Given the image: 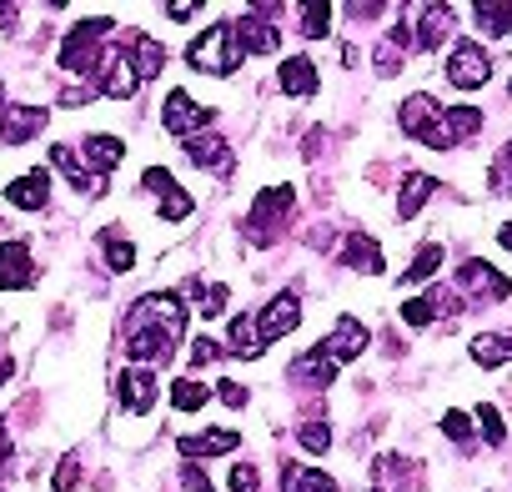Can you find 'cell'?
I'll use <instances>...</instances> for the list:
<instances>
[{"label":"cell","instance_id":"obj_39","mask_svg":"<svg viewBox=\"0 0 512 492\" xmlns=\"http://www.w3.org/2000/svg\"><path fill=\"white\" fill-rule=\"evenodd\" d=\"M191 292L201 297V317H221L226 312V302H231V292L216 282V287H201V282H191Z\"/></svg>","mask_w":512,"mask_h":492},{"label":"cell","instance_id":"obj_30","mask_svg":"<svg viewBox=\"0 0 512 492\" xmlns=\"http://www.w3.org/2000/svg\"><path fill=\"white\" fill-rule=\"evenodd\" d=\"M121 156H126V146H121L116 136H91V141H86V151H81V161H86L96 176H106L111 166H121Z\"/></svg>","mask_w":512,"mask_h":492},{"label":"cell","instance_id":"obj_26","mask_svg":"<svg viewBox=\"0 0 512 492\" xmlns=\"http://www.w3.org/2000/svg\"><path fill=\"white\" fill-rule=\"evenodd\" d=\"M292 382H312V387L322 392V387H332V382H337V362H332V357H322V352L312 347V352H302V357L292 362Z\"/></svg>","mask_w":512,"mask_h":492},{"label":"cell","instance_id":"obj_38","mask_svg":"<svg viewBox=\"0 0 512 492\" xmlns=\"http://www.w3.org/2000/svg\"><path fill=\"white\" fill-rule=\"evenodd\" d=\"M372 477H377V487H382V482H407V477H412V462L397 457V452H387V457L372 462Z\"/></svg>","mask_w":512,"mask_h":492},{"label":"cell","instance_id":"obj_7","mask_svg":"<svg viewBox=\"0 0 512 492\" xmlns=\"http://www.w3.org/2000/svg\"><path fill=\"white\" fill-rule=\"evenodd\" d=\"M457 292L472 297V302H502V297L512 292V282H507L492 262H477V257H472V262L457 267Z\"/></svg>","mask_w":512,"mask_h":492},{"label":"cell","instance_id":"obj_8","mask_svg":"<svg viewBox=\"0 0 512 492\" xmlns=\"http://www.w3.org/2000/svg\"><path fill=\"white\" fill-rule=\"evenodd\" d=\"M367 347H372V332H367L357 317H347V312L337 317V327L327 332V342H317V352H322V357H332L337 367H342V362H357Z\"/></svg>","mask_w":512,"mask_h":492},{"label":"cell","instance_id":"obj_34","mask_svg":"<svg viewBox=\"0 0 512 492\" xmlns=\"http://www.w3.org/2000/svg\"><path fill=\"white\" fill-rule=\"evenodd\" d=\"M437 267H442V241H427L422 252L412 257V267L402 272V282H407V287H417V282H432V277H437Z\"/></svg>","mask_w":512,"mask_h":492},{"label":"cell","instance_id":"obj_28","mask_svg":"<svg viewBox=\"0 0 512 492\" xmlns=\"http://www.w3.org/2000/svg\"><path fill=\"white\" fill-rule=\"evenodd\" d=\"M437 116H442V106H437L432 96H422V91L407 96V101H402V136H422Z\"/></svg>","mask_w":512,"mask_h":492},{"label":"cell","instance_id":"obj_31","mask_svg":"<svg viewBox=\"0 0 512 492\" xmlns=\"http://www.w3.org/2000/svg\"><path fill=\"white\" fill-rule=\"evenodd\" d=\"M472 362H477V367H502V362H512V337H502V332H477V337H472Z\"/></svg>","mask_w":512,"mask_h":492},{"label":"cell","instance_id":"obj_27","mask_svg":"<svg viewBox=\"0 0 512 492\" xmlns=\"http://www.w3.org/2000/svg\"><path fill=\"white\" fill-rule=\"evenodd\" d=\"M126 61L136 66V76H141V81H151V76H161V66H166V46H161L156 36H146V31H141V36L131 41V56H126Z\"/></svg>","mask_w":512,"mask_h":492},{"label":"cell","instance_id":"obj_53","mask_svg":"<svg viewBox=\"0 0 512 492\" xmlns=\"http://www.w3.org/2000/svg\"><path fill=\"white\" fill-rule=\"evenodd\" d=\"M166 16H171V21H191V16H196V6H191V0H171Z\"/></svg>","mask_w":512,"mask_h":492},{"label":"cell","instance_id":"obj_22","mask_svg":"<svg viewBox=\"0 0 512 492\" xmlns=\"http://www.w3.org/2000/svg\"><path fill=\"white\" fill-rule=\"evenodd\" d=\"M236 31V41H241V51L251 56H272L277 46H282V36H277V26H267L262 16H241V26H231Z\"/></svg>","mask_w":512,"mask_h":492},{"label":"cell","instance_id":"obj_19","mask_svg":"<svg viewBox=\"0 0 512 492\" xmlns=\"http://www.w3.org/2000/svg\"><path fill=\"white\" fill-rule=\"evenodd\" d=\"M437 312H457V292H447V287H432L427 297H412V302H402V322H407V327H427V322H437Z\"/></svg>","mask_w":512,"mask_h":492},{"label":"cell","instance_id":"obj_16","mask_svg":"<svg viewBox=\"0 0 512 492\" xmlns=\"http://www.w3.org/2000/svg\"><path fill=\"white\" fill-rule=\"evenodd\" d=\"M171 352H176V342H171L166 332H151V327L126 332V357L141 362V367H151V362H171Z\"/></svg>","mask_w":512,"mask_h":492},{"label":"cell","instance_id":"obj_18","mask_svg":"<svg viewBox=\"0 0 512 492\" xmlns=\"http://www.w3.org/2000/svg\"><path fill=\"white\" fill-rule=\"evenodd\" d=\"M6 201L21 206V211H41L51 201V171H26L6 186Z\"/></svg>","mask_w":512,"mask_h":492},{"label":"cell","instance_id":"obj_10","mask_svg":"<svg viewBox=\"0 0 512 492\" xmlns=\"http://www.w3.org/2000/svg\"><path fill=\"white\" fill-rule=\"evenodd\" d=\"M297 322H302V302H297V292H277V297L267 302V312L256 317V342L272 347L277 337L297 332Z\"/></svg>","mask_w":512,"mask_h":492},{"label":"cell","instance_id":"obj_54","mask_svg":"<svg viewBox=\"0 0 512 492\" xmlns=\"http://www.w3.org/2000/svg\"><path fill=\"white\" fill-rule=\"evenodd\" d=\"M11 462V437H6V422H0V467Z\"/></svg>","mask_w":512,"mask_h":492},{"label":"cell","instance_id":"obj_55","mask_svg":"<svg viewBox=\"0 0 512 492\" xmlns=\"http://www.w3.org/2000/svg\"><path fill=\"white\" fill-rule=\"evenodd\" d=\"M497 241H502V246H507V252H512V221H507V226L497 231Z\"/></svg>","mask_w":512,"mask_h":492},{"label":"cell","instance_id":"obj_25","mask_svg":"<svg viewBox=\"0 0 512 492\" xmlns=\"http://www.w3.org/2000/svg\"><path fill=\"white\" fill-rule=\"evenodd\" d=\"M136 86H141L136 66H131L126 56H111V61H106V76H101V91H106L111 101H131V96H136Z\"/></svg>","mask_w":512,"mask_h":492},{"label":"cell","instance_id":"obj_21","mask_svg":"<svg viewBox=\"0 0 512 492\" xmlns=\"http://www.w3.org/2000/svg\"><path fill=\"white\" fill-rule=\"evenodd\" d=\"M277 86H282L287 96H317V86H322V71H317L307 56H292V61H282V71H277Z\"/></svg>","mask_w":512,"mask_h":492},{"label":"cell","instance_id":"obj_1","mask_svg":"<svg viewBox=\"0 0 512 492\" xmlns=\"http://www.w3.org/2000/svg\"><path fill=\"white\" fill-rule=\"evenodd\" d=\"M111 31H116L111 21H81V26L61 41V71H71V76H96V71L111 61V51H101Z\"/></svg>","mask_w":512,"mask_h":492},{"label":"cell","instance_id":"obj_9","mask_svg":"<svg viewBox=\"0 0 512 492\" xmlns=\"http://www.w3.org/2000/svg\"><path fill=\"white\" fill-rule=\"evenodd\" d=\"M407 31H412V46L417 51H437L442 41H447V31H452V6H407Z\"/></svg>","mask_w":512,"mask_h":492},{"label":"cell","instance_id":"obj_20","mask_svg":"<svg viewBox=\"0 0 512 492\" xmlns=\"http://www.w3.org/2000/svg\"><path fill=\"white\" fill-rule=\"evenodd\" d=\"M51 161L71 176V186H76V191H86V196H101V191H106V176H96V171L76 156V146H51Z\"/></svg>","mask_w":512,"mask_h":492},{"label":"cell","instance_id":"obj_46","mask_svg":"<svg viewBox=\"0 0 512 492\" xmlns=\"http://www.w3.org/2000/svg\"><path fill=\"white\" fill-rule=\"evenodd\" d=\"M146 191H156V196H166V191H176V176L166 171V166H146Z\"/></svg>","mask_w":512,"mask_h":492},{"label":"cell","instance_id":"obj_44","mask_svg":"<svg viewBox=\"0 0 512 492\" xmlns=\"http://www.w3.org/2000/svg\"><path fill=\"white\" fill-rule=\"evenodd\" d=\"M477 427H482V437H487L492 447H502V442H507V432H502V417H497V407H487V402L477 407Z\"/></svg>","mask_w":512,"mask_h":492},{"label":"cell","instance_id":"obj_12","mask_svg":"<svg viewBox=\"0 0 512 492\" xmlns=\"http://www.w3.org/2000/svg\"><path fill=\"white\" fill-rule=\"evenodd\" d=\"M161 126H166L171 136H181V141H186V136H196L201 126H211V111H206V106H196L186 91H171V96H166V111H161Z\"/></svg>","mask_w":512,"mask_h":492},{"label":"cell","instance_id":"obj_14","mask_svg":"<svg viewBox=\"0 0 512 492\" xmlns=\"http://www.w3.org/2000/svg\"><path fill=\"white\" fill-rule=\"evenodd\" d=\"M46 111H36V106H6L0 111V146H26L31 136H41L46 131Z\"/></svg>","mask_w":512,"mask_h":492},{"label":"cell","instance_id":"obj_43","mask_svg":"<svg viewBox=\"0 0 512 492\" xmlns=\"http://www.w3.org/2000/svg\"><path fill=\"white\" fill-rule=\"evenodd\" d=\"M76 482H81V452H66L61 457V467H56V492H76Z\"/></svg>","mask_w":512,"mask_h":492},{"label":"cell","instance_id":"obj_15","mask_svg":"<svg viewBox=\"0 0 512 492\" xmlns=\"http://www.w3.org/2000/svg\"><path fill=\"white\" fill-rule=\"evenodd\" d=\"M186 161L191 166H201V171H216V176H226L231 171V146L221 141V136H186Z\"/></svg>","mask_w":512,"mask_h":492},{"label":"cell","instance_id":"obj_35","mask_svg":"<svg viewBox=\"0 0 512 492\" xmlns=\"http://www.w3.org/2000/svg\"><path fill=\"white\" fill-rule=\"evenodd\" d=\"M472 16H477V26H482L487 36H512V0H507V6H497V0H482V6H472Z\"/></svg>","mask_w":512,"mask_h":492},{"label":"cell","instance_id":"obj_13","mask_svg":"<svg viewBox=\"0 0 512 492\" xmlns=\"http://www.w3.org/2000/svg\"><path fill=\"white\" fill-rule=\"evenodd\" d=\"M116 397H121V407L126 412H151L156 407V372L151 367H126L121 377H116Z\"/></svg>","mask_w":512,"mask_h":492},{"label":"cell","instance_id":"obj_3","mask_svg":"<svg viewBox=\"0 0 512 492\" xmlns=\"http://www.w3.org/2000/svg\"><path fill=\"white\" fill-rule=\"evenodd\" d=\"M292 206H297V191L292 186H267L262 196L251 201V211H246V241L267 246L282 231V221L292 216Z\"/></svg>","mask_w":512,"mask_h":492},{"label":"cell","instance_id":"obj_52","mask_svg":"<svg viewBox=\"0 0 512 492\" xmlns=\"http://www.w3.org/2000/svg\"><path fill=\"white\" fill-rule=\"evenodd\" d=\"M61 101H66V106H86V101H91V86H66Z\"/></svg>","mask_w":512,"mask_h":492},{"label":"cell","instance_id":"obj_57","mask_svg":"<svg viewBox=\"0 0 512 492\" xmlns=\"http://www.w3.org/2000/svg\"><path fill=\"white\" fill-rule=\"evenodd\" d=\"M372 492H387V487H372Z\"/></svg>","mask_w":512,"mask_h":492},{"label":"cell","instance_id":"obj_36","mask_svg":"<svg viewBox=\"0 0 512 492\" xmlns=\"http://www.w3.org/2000/svg\"><path fill=\"white\" fill-rule=\"evenodd\" d=\"M297 16H302V36L307 41H322L327 26H332V6H327V0H307V6H297Z\"/></svg>","mask_w":512,"mask_h":492},{"label":"cell","instance_id":"obj_4","mask_svg":"<svg viewBox=\"0 0 512 492\" xmlns=\"http://www.w3.org/2000/svg\"><path fill=\"white\" fill-rule=\"evenodd\" d=\"M136 327H151V332H166L171 342H181V332H186V307H181V297H176V292H146V297L131 307V317H126V332H136Z\"/></svg>","mask_w":512,"mask_h":492},{"label":"cell","instance_id":"obj_41","mask_svg":"<svg viewBox=\"0 0 512 492\" xmlns=\"http://www.w3.org/2000/svg\"><path fill=\"white\" fill-rule=\"evenodd\" d=\"M191 211H196V201H191V196H186V191H181V186H176V191H166V196H161V216H166V221H186V216H191Z\"/></svg>","mask_w":512,"mask_h":492},{"label":"cell","instance_id":"obj_56","mask_svg":"<svg viewBox=\"0 0 512 492\" xmlns=\"http://www.w3.org/2000/svg\"><path fill=\"white\" fill-rule=\"evenodd\" d=\"M0 111H6V86H0Z\"/></svg>","mask_w":512,"mask_h":492},{"label":"cell","instance_id":"obj_17","mask_svg":"<svg viewBox=\"0 0 512 492\" xmlns=\"http://www.w3.org/2000/svg\"><path fill=\"white\" fill-rule=\"evenodd\" d=\"M241 447V432L231 427H211V432H186L181 437V457H226Z\"/></svg>","mask_w":512,"mask_h":492},{"label":"cell","instance_id":"obj_48","mask_svg":"<svg viewBox=\"0 0 512 492\" xmlns=\"http://www.w3.org/2000/svg\"><path fill=\"white\" fill-rule=\"evenodd\" d=\"M231 492H256V487H262V477H256L251 467H231V482H226Z\"/></svg>","mask_w":512,"mask_h":492},{"label":"cell","instance_id":"obj_6","mask_svg":"<svg viewBox=\"0 0 512 492\" xmlns=\"http://www.w3.org/2000/svg\"><path fill=\"white\" fill-rule=\"evenodd\" d=\"M487 76H492V56L477 41H457L447 56V81L457 91H477V86H487Z\"/></svg>","mask_w":512,"mask_h":492},{"label":"cell","instance_id":"obj_32","mask_svg":"<svg viewBox=\"0 0 512 492\" xmlns=\"http://www.w3.org/2000/svg\"><path fill=\"white\" fill-rule=\"evenodd\" d=\"M211 402V387L206 382H196V377H176L171 382V407L176 412H201Z\"/></svg>","mask_w":512,"mask_h":492},{"label":"cell","instance_id":"obj_45","mask_svg":"<svg viewBox=\"0 0 512 492\" xmlns=\"http://www.w3.org/2000/svg\"><path fill=\"white\" fill-rule=\"evenodd\" d=\"M492 186L497 191H512V141L497 151V161H492Z\"/></svg>","mask_w":512,"mask_h":492},{"label":"cell","instance_id":"obj_11","mask_svg":"<svg viewBox=\"0 0 512 492\" xmlns=\"http://www.w3.org/2000/svg\"><path fill=\"white\" fill-rule=\"evenodd\" d=\"M36 287V262L26 241H6L0 246V292H26Z\"/></svg>","mask_w":512,"mask_h":492},{"label":"cell","instance_id":"obj_51","mask_svg":"<svg viewBox=\"0 0 512 492\" xmlns=\"http://www.w3.org/2000/svg\"><path fill=\"white\" fill-rule=\"evenodd\" d=\"M181 482H186V487H191V492H211V482H206V477H201V472H196V467H191V462H186V467H181Z\"/></svg>","mask_w":512,"mask_h":492},{"label":"cell","instance_id":"obj_2","mask_svg":"<svg viewBox=\"0 0 512 492\" xmlns=\"http://www.w3.org/2000/svg\"><path fill=\"white\" fill-rule=\"evenodd\" d=\"M186 61L196 66V71H206V76H231L241 61H246V51H241V41H236V31L221 21V26H211V31H201L191 46H186Z\"/></svg>","mask_w":512,"mask_h":492},{"label":"cell","instance_id":"obj_47","mask_svg":"<svg viewBox=\"0 0 512 492\" xmlns=\"http://www.w3.org/2000/svg\"><path fill=\"white\" fill-rule=\"evenodd\" d=\"M216 357H226L216 342H206V337H196V342H191V362H196V367H211Z\"/></svg>","mask_w":512,"mask_h":492},{"label":"cell","instance_id":"obj_5","mask_svg":"<svg viewBox=\"0 0 512 492\" xmlns=\"http://www.w3.org/2000/svg\"><path fill=\"white\" fill-rule=\"evenodd\" d=\"M482 131V111L477 106H452V111H442L417 141L427 146V151H452L457 141H467V136H477Z\"/></svg>","mask_w":512,"mask_h":492},{"label":"cell","instance_id":"obj_50","mask_svg":"<svg viewBox=\"0 0 512 492\" xmlns=\"http://www.w3.org/2000/svg\"><path fill=\"white\" fill-rule=\"evenodd\" d=\"M397 66H402V56H397V46H382V51H377V71H382V76H392Z\"/></svg>","mask_w":512,"mask_h":492},{"label":"cell","instance_id":"obj_23","mask_svg":"<svg viewBox=\"0 0 512 492\" xmlns=\"http://www.w3.org/2000/svg\"><path fill=\"white\" fill-rule=\"evenodd\" d=\"M437 191H442V186H437L432 176H422V171H412V176H402V196H397V216H402V221H412V216H417V211H422V206H427V201L437 196Z\"/></svg>","mask_w":512,"mask_h":492},{"label":"cell","instance_id":"obj_37","mask_svg":"<svg viewBox=\"0 0 512 492\" xmlns=\"http://www.w3.org/2000/svg\"><path fill=\"white\" fill-rule=\"evenodd\" d=\"M231 347H236V357H262L267 347L256 342V317H236L231 322Z\"/></svg>","mask_w":512,"mask_h":492},{"label":"cell","instance_id":"obj_40","mask_svg":"<svg viewBox=\"0 0 512 492\" xmlns=\"http://www.w3.org/2000/svg\"><path fill=\"white\" fill-rule=\"evenodd\" d=\"M297 442H302L307 452H327V447H332V427L312 417V422H302V427H297Z\"/></svg>","mask_w":512,"mask_h":492},{"label":"cell","instance_id":"obj_33","mask_svg":"<svg viewBox=\"0 0 512 492\" xmlns=\"http://www.w3.org/2000/svg\"><path fill=\"white\" fill-rule=\"evenodd\" d=\"M101 246H106V267H111V272H131V267H136V246H131L116 226L101 231Z\"/></svg>","mask_w":512,"mask_h":492},{"label":"cell","instance_id":"obj_42","mask_svg":"<svg viewBox=\"0 0 512 492\" xmlns=\"http://www.w3.org/2000/svg\"><path fill=\"white\" fill-rule=\"evenodd\" d=\"M442 432H447L457 447H472V417H467V412H442Z\"/></svg>","mask_w":512,"mask_h":492},{"label":"cell","instance_id":"obj_29","mask_svg":"<svg viewBox=\"0 0 512 492\" xmlns=\"http://www.w3.org/2000/svg\"><path fill=\"white\" fill-rule=\"evenodd\" d=\"M282 492H342L327 472H312V467H297V462H282Z\"/></svg>","mask_w":512,"mask_h":492},{"label":"cell","instance_id":"obj_49","mask_svg":"<svg viewBox=\"0 0 512 492\" xmlns=\"http://www.w3.org/2000/svg\"><path fill=\"white\" fill-rule=\"evenodd\" d=\"M216 392H221V402H226V407H246V387H241V382H221Z\"/></svg>","mask_w":512,"mask_h":492},{"label":"cell","instance_id":"obj_24","mask_svg":"<svg viewBox=\"0 0 512 492\" xmlns=\"http://www.w3.org/2000/svg\"><path fill=\"white\" fill-rule=\"evenodd\" d=\"M342 262H347L352 272H382V246H377L367 231H352V236L342 241Z\"/></svg>","mask_w":512,"mask_h":492}]
</instances>
